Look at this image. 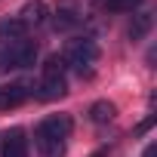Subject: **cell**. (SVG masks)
Listing matches in <instances>:
<instances>
[{"mask_svg":"<svg viewBox=\"0 0 157 157\" xmlns=\"http://www.w3.org/2000/svg\"><path fill=\"white\" fill-rule=\"evenodd\" d=\"M34 59H37V43L34 40H28V37L3 40V71L28 68V65H34Z\"/></svg>","mask_w":157,"mask_h":157,"instance_id":"6da1fadb","label":"cell"},{"mask_svg":"<svg viewBox=\"0 0 157 157\" xmlns=\"http://www.w3.org/2000/svg\"><path fill=\"white\" fill-rule=\"evenodd\" d=\"M62 59L71 62V65L77 68V74L83 77V74H90V65L99 59V46H96V40H90V37H83V40H71Z\"/></svg>","mask_w":157,"mask_h":157,"instance_id":"7a4b0ae2","label":"cell"},{"mask_svg":"<svg viewBox=\"0 0 157 157\" xmlns=\"http://www.w3.org/2000/svg\"><path fill=\"white\" fill-rule=\"evenodd\" d=\"M71 117L68 114H52V117H46L40 126H37V132H43V136H49V139H62L65 142V136L71 132Z\"/></svg>","mask_w":157,"mask_h":157,"instance_id":"3957f363","label":"cell"},{"mask_svg":"<svg viewBox=\"0 0 157 157\" xmlns=\"http://www.w3.org/2000/svg\"><path fill=\"white\" fill-rule=\"evenodd\" d=\"M0 157H28V139L22 129H13L3 136V145H0Z\"/></svg>","mask_w":157,"mask_h":157,"instance_id":"277c9868","label":"cell"},{"mask_svg":"<svg viewBox=\"0 0 157 157\" xmlns=\"http://www.w3.org/2000/svg\"><path fill=\"white\" fill-rule=\"evenodd\" d=\"M31 96L28 83H10V86H0V108H19L25 99Z\"/></svg>","mask_w":157,"mask_h":157,"instance_id":"5b68a950","label":"cell"},{"mask_svg":"<svg viewBox=\"0 0 157 157\" xmlns=\"http://www.w3.org/2000/svg\"><path fill=\"white\" fill-rule=\"evenodd\" d=\"M68 93V83H65V77H43L40 86H37V99L43 102H56Z\"/></svg>","mask_w":157,"mask_h":157,"instance_id":"8992f818","label":"cell"},{"mask_svg":"<svg viewBox=\"0 0 157 157\" xmlns=\"http://www.w3.org/2000/svg\"><path fill=\"white\" fill-rule=\"evenodd\" d=\"M46 16H49V10H46L43 0H28V3L22 6V13H19V19H22L25 25H43Z\"/></svg>","mask_w":157,"mask_h":157,"instance_id":"52a82bcc","label":"cell"},{"mask_svg":"<svg viewBox=\"0 0 157 157\" xmlns=\"http://www.w3.org/2000/svg\"><path fill=\"white\" fill-rule=\"evenodd\" d=\"M114 117H117V105L114 102H108V99L93 102V108H90V120L93 123H111Z\"/></svg>","mask_w":157,"mask_h":157,"instance_id":"ba28073f","label":"cell"},{"mask_svg":"<svg viewBox=\"0 0 157 157\" xmlns=\"http://www.w3.org/2000/svg\"><path fill=\"white\" fill-rule=\"evenodd\" d=\"M34 139H37L40 157H62V154H65V142H62V139H49V136H43V132H34Z\"/></svg>","mask_w":157,"mask_h":157,"instance_id":"9c48e42d","label":"cell"},{"mask_svg":"<svg viewBox=\"0 0 157 157\" xmlns=\"http://www.w3.org/2000/svg\"><path fill=\"white\" fill-rule=\"evenodd\" d=\"M25 31H28V25L22 19H3L0 22V40H19V37H25Z\"/></svg>","mask_w":157,"mask_h":157,"instance_id":"30bf717a","label":"cell"},{"mask_svg":"<svg viewBox=\"0 0 157 157\" xmlns=\"http://www.w3.org/2000/svg\"><path fill=\"white\" fill-rule=\"evenodd\" d=\"M148 31H151V13H139V16H132V25H129V40H142Z\"/></svg>","mask_w":157,"mask_h":157,"instance_id":"8fae6325","label":"cell"},{"mask_svg":"<svg viewBox=\"0 0 157 157\" xmlns=\"http://www.w3.org/2000/svg\"><path fill=\"white\" fill-rule=\"evenodd\" d=\"M99 6L108 13H132L136 6H142V0H99Z\"/></svg>","mask_w":157,"mask_h":157,"instance_id":"7c38bea8","label":"cell"},{"mask_svg":"<svg viewBox=\"0 0 157 157\" xmlns=\"http://www.w3.org/2000/svg\"><path fill=\"white\" fill-rule=\"evenodd\" d=\"M52 25H56V31H68L74 25H80V16H77L74 10H59L56 19H52Z\"/></svg>","mask_w":157,"mask_h":157,"instance_id":"4fadbf2b","label":"cell"},{"mask_svg":"<svg viewBox=\"0 0 157 157\" xmlns=\"http://www.w3.org/2000/svg\"><path fill=\"white\" fill-rule=\"evenodd\" d=\"M43 77H65V59L62 56H49L43 65Z\"/></svg>","mask_w":157,"mask_h":157,"instance_id":"5bb4252c","label":"cell"},{"mask_svg":"<svg viewBox=\"0 0 157 157\" xmlns=\"http://www.w3.org/2000/svg\"><path fill=\"white\" fill-rule=\"evenodd\" d=\"M142 157H157V145H148V148H145V154H142Z\"/></svg>","mask_w":157,"mask_h":157,"instance_id":"9a60e30c","label":"cell"},{"mask_svg":"<svg viewBox=\"0 0 157 157\" xmlns=\"http://www.w3.org/2000/svg\"><path fill=\"white\" fill-rule=\"evenodd\" d=\"M93 157H105V151H96V154H93Z\"/></svg>","mask_w":157,"mask_h":157,"instance_id":"2e32d148","label":"cell"}]
</instances>
